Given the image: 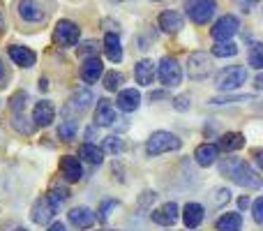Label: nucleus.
<instances>
[{"label":"nucleus","instance_id":"nucleus-22","mask_svg":"<svg viewBox=\"0 0 263 231\" xmlns=\"http://www.w3.org/2000/svg\"><path fill=\"white\" fill-rule=\"evenodd\" d=\"M104 51H106V58H109L111 63H120V60H123V46H120V37L116 35V32H106Z\"/></svg>","mask_w":263,"mask_h":231},{"label":"nucleus","instance_id":"nucleus-12","mask_svg":"<svg viewBox=\"0 0 263 231\" xmlns=\"http://www.w3.org/2000/svg\"><path fill=\"white\" fill-rule=\"evenodd\" d=\"M116 120H118V116H116V106L111 104L109 100H100V102H97L95 125L97 127H111Z\"/></svg>","mask_w":263,"mask_h":231},{"label":"nucleus","instance_id":"nucleus-2","mask_svg":"<svg viewBox=\"0 0 263 231\" xmlns=\"http://www.w3.org/2000/svg\"><path fill=\"white\" fill-rule=\"evenodd\" d=\"M180 148V139H178L176 134H171V132H153V136L148 139V144H145V150H148V155H162V153H171V150H178Z\"/></svg>","mask_w":263,"mask_h":231},{"label":"nucleus","instance_id":"nucleus-27","mask_svg":"<svg viewBox=\"0 0 263 231\" xmlns=\"http://www.w3.org/2000/svg\"><path fill=\"white\" fill-rule=\"evenodd\" d=\"M79 157H83L90 164H102V159H104V150L97 148L95 144H83L81 148H79Z\"/></svg>","mask_w":263,"mask_h":231},{"label":"nucleus","instance_id":"nucleus-38","mask_svg":"<svg viewBox=\"0 0 263 231\" xmlns=\"http://www.w3.org/2000/svg\"><path fill=\"white\" fill-rule=\"evenodd\" d=\"M111 208H116V201H104V204H102V208H100V222H106V220H109V210Z\"/></svg>","mask_w":263,"mask_h":231},{"label":"nucleus","instance_id":"nucleus-11","mask_svg":"<svg viewBox=\"0 0 263 231\" xmlns=\"http://www.w3.org/2000/svg\"><path fill=\"white\" fill-rule=\"evenodd\" d=\"M16 7H18V16L28 23H40V21H44V16H46L37 0H18Z\"/></svg>","mask_w":263,"mask_h":231},{"label":"nucleus","instance_id":"nucleus-18","mask_svg":"<svg viewBox=\"0 0 263 231\" xmlns=\"http://www.w3.org/2000/svg\"><path fill=\"white\" fill-rule=\"evenodd\" d=\"M67 218H69V222L79 229H88V227L95 224V213H92L90 208H86V206H77V208H72L67 213Z\"/></svg>","mask_w":263,"mask_h":231},{"label":"nucleus","instance_id":"nucleus-15","mask_svg":"<svg viewBox=\"0 0 263 231\" xmlns=\"http://www.w3.org/2000/svg\"><path fill=\"white\" fill-rule=\"evenodd\" d=\"M141 104V93L134 91V88H125V91L118 93V97H116V106H118L120 111H136Z\"/></svg>","mask_w":263,"mask_h":231},{"label":"nucleus","instance_id":"nucleus-14","mask_svg":"<svg viewBox=\"0 0 263 231\" xmlns=\"http://www.w3.org/2000/svg\"><path fill=\"white\" fill-rule=\"evenodd\" d=\"M60 171H63L65 181H69V183L81 181V176H83L81 159H79V157H72V155H65V157L60 159Z\"/></svg>","mask_w":263,"mask_h":231},{"label":"nucleus","instance_id":"nucleus-31","mask_svg":"<svg viewBox=\"0 0 263 231\" xmlns=\"http://www.w3.org/2000/svg\"><path fill=\"white\" fill-rule=\"evenodd\" d=\"M123 83V74L120 72H106L104 74V88L106 91H118Z\"/></svg>","mask_w":263,"mask_h":231},{"label":"nucleus","instance_id":"nucleus-34","mask_svg":"<svg viewBox=\"0 0 263 231\" xmlns=\"http://www.w3.org/2000/svg\"><path fill=\"white\" fill-rule=\"evenodd\" d=\"M104 150L106 153H120V150H123V139H120V136H106Z\"/></svg>","mask_w":263,"mask_h":231},{"label":"nucleus","instance_id":"nucleus-35","mask_svg":"<svg viewBox=\"0 0 263 231\" xmlns=\"http://www.w3.org/2000/svg\"><path fill=\"white\" fill-rule=\"evenodd\" d=\"M26 100H28L26 93H16V95L12 97V109H14V114H23V109H26Z\"/></svg>","mask_w":263,"mask_h":231},{"label":"nucleus","instance_id":"nucleus-33","mask_svg":"<svg viewBox=\"0 0 263 231\" xmlns=\"http://www.w3.org/2000/svg\"><path fill=\"white\" fill-rule=\"evenodd\" d=\"M250 65L254 69H261L263 67V46L261 44H254L250 51Z\"/></svg>","mask_w":263,"mask_h":231},{"label":"nucleus","instance_id":"nucleus-43","mask_svg":"<svg viewBox=\"0 0 263 231\" xmlns=\"http://www.w3.org/2000/svg\"><path fill=\"white\" fill-rule=\"evenodd\" d=\"M238 206H240V208H247V206H250V199H247V197H240V199H238Z\"/></svg>","mask_w":263,"mask_h":231},{"label":"nucleus","instance_id":"nucleus-7","mask_svg":"<svg viewBox=\"0 0 263 231\" xmlns=\"http://www.w3.org/2000/svg\"><path fill=\"white\" fill-rule=\"evenodd\" d=\"M238 28H240V21H238L233 14H224L222 19H217V23L213 26L210 35L217 42H231V37L238 32Z\"/></svg>","mask_w":263,"mask_h":231},{"label":"nucleus","instance_id":"nucleus-8","mask_svg":"<svg viewBox=\"0 0 263 231\" xmlns=\"http://www.w3.org/2000/svg\"><path fill=\"white\" fill-rule=\"evenodd\" d=\"M79 35H81V30H79V26L74 21L63 19V21L55 23L53 37H55V42H58L60 46H74L79 42Z\"/></svg>","mask_w":263,"mask_h":231},{"label":"nucleus","instance_id":"nucleus-5","mask_svg":"<svg viewBox=\"0 0 263 231\" xmlns=\"http://www.w3.org/2000/svg\"><path fill=\"white\" fill-rule=\"evenodd\" d=\"M185 9L192 21L203 26V23H208L210 19H213L215 9H217V3H215V0H187Z\"/></svg>","mask_w":263,"mask_h":231},{"label":"nucleus","instance_id":"nucleus-46","mask_svg":"<svg viewBox=\"0 0 263 231\" xmlns=\"http://www.w3.org/2000/svg\"><path fill=\"white\" fill-rule=\"evenodd\" d=\"M0 28H3V14H0Z\"/></svg>","mask_w":263,"mask_h":231},{"label":"nucleus","instance_id":"nucleus-3","mask_svg":"<svg viewBox=\"0 0 263 231\" xmlns=\"http://www.w3.org/2000/svg\"><path fill=\"white\" fill-rule=\"evenodd\" d=\"M245 81H247V69L240 67V65H231V67L222 69L215 77V86L219 91H238Z\"/></svg>","mask_w":263,"mask_h":231},{"label":"nucleus","instance_id":"nucleus-9","mask_svg":"<svg viewBox=\"0 0 263 231\" xmlns=\"http://www.w3.org/2000/svg\"><path fill=\"white\" fill-rule=\"evenodd\" d=\"M95 100L92 97V93L90 91H79V93H74L72 97H69V102L65 104V109H63V114L67 116V118H74V116H79V114H83V111L90 106V102Z\"/></svg>","mask_w":263,"mask_h":231},{"label":"nucleus","instance_id":"nucleus-32","mask_svg":"<svg viewBox=\"0 0 263 231\" xmlns=\"http://www.w3.org/2000/svg\"><path fill=\"white\" fill-rule=\"evenodd\" d=\"M12 125L16 127L21 134H30L32 132V125L28 122V118H26V114H14V120H12Z\"/></svg>","mask_w":263,"mask_h":231},{"label":"nucleus","instance_id":"nucleus-28","mask_svg":"<svg viewBox=\"0 0 263 231\" xmlns=\"http://www.w3.org/2000/svg\"><path fill=\"white\" fill-rule=\"evenodd\" d=\"M77 130H79L77 120H74V118H65V120L60 122V127H58V136L63 141H69V139L77 136Z\"/></svg>","mask_w":263,"mask_h":231},{"label":"nucleus","instance_id":"nucleus-19","mask_svg":"<svg viewBox=\"0 0 263 231\" xmlns=\"http://www.w3.org/2000/svg\"><path fill=\"white\" fill-rule=\"evenodd\" d=\"M134 79H136L139 86H150L153 79H155V63L153 60H148V58L139 60L136 67H134Z\"/></svg>","mask_w":263,"mask_h":231},{"label":"nucleus","instance_id":"nucleus-45","mask_svg":"<svg viewBox=\"0 0 263 231\" xmlns=\"http://www.w3.org/2000/svg\"><path fill=\"white\" fill-rule=\"evenodd\" d=\"M5 79V67H3V60H0V81Z\"/></svg>","mask_w":263,"mask_h":231},{"label":"nucleus","instance_id":"nucleus-6","mask_svg":"<svg viewBox=\"0 0 263 231\" xmlns=\"http://www.w3.org/2000/svg\"><path fill=\"white\" fill-rule=\"evenodd\" d=\"M157 74H159V81H162L166 88L180 86V79H182L180 65H178V60L171 58V56H164V58L159 60V72Z\"/></svg>","mask_w":263,"mask_h":231},{"label":"nucleus","instance_id":"nucleus-41","mask_svg":"<svg viewBox=\"0 0 263 231\" xmlns=\"http://www.w3.org/2000/svg\"><path fill=\"white\" fill-rule=\"evenodd\" d=\"M256 3H259V0H238V5H240V7L245 9V12H247V9H250V7H254Z\"/></svg>","mask_w":263,"mask_h":231},{"label":"nucleus","instance_id":"nucleus-44","mask_svg":"<svg viewBox=\"0 0 263 231\" xmlns=\"http://www.w3.org/2000/svg\"><path fill=\"white\" fill-rule=\"evenodd\" d=\"M254 86H256V88H261V86H263V77H261V74L256 77V83H254Z\"/></svg>","mask_w":263,"mask_h":231},{"label":"nucleus","instance_id":"nucleus-30","mask_svg":"<svg viewBox=\"0 0 263 231\" xmlns=\"http://www.w3.org/2000/svg\"><path fill=\"white\" fill-rule=\"evenodd\" d=\"M254 95H224V97H213L210 104H233V102H252Z\"/></svg>","mask_w":263,"mask_h":231},{"label":"nucleus","instance_id":"nucleus-20","mask_svg":"<svg viewBox=\"0 0 263 231\" xmlns=\"http://www.w3.org/2000/svg\"><path fill=\"white\" fill-rule=\"evenodd\" d=\"M217 155H219V148L215 144H201L199 148L194 150V159L199 167H210V164L217 162Z\"/></svg>","mask_w":263,"mask_h":231},{"label":"nucleus","instance_id":"nucleus-37","mask_svg":"<svg viewBox=\"0 0 263 231\" xmlns=\"http://www.w3.org/2000/svg\"><path fill=\"white\" fill-rule=\"evenodd\" d=\"M173 106H176L178 111H187V109H190V97H187V95H178L176 100H173Z\"/></svg>","mask_w":263,"mask_h":231},{"label":"nucleus","instance_id":"nucleus-23","mask_svg":"<svg viewBox=\"0 0 263 231\" xmlns=\"http://www.w3.org/2000/svg\"><path fill=\"white\" fill-rule=\"evenodd\" d=\"M182 16L178 12H173V9H166V12L159 14V28H162L164 32H178L182 28Z\"/></svg>","mask_w":263,"mask_h":231},{"label":"nucleus","instance_id":"nucleus-48","mask_svg":"<svg viewBox=\"0 0 263 231\" xmlns=\"http://www.w3.org/2000/svg\"><path fill=\"white\" fill-rule=\"evenodd\" d=\"M16 231H26V229H16Z\"/></svg>","mask_w":263,"mask_h":231},{"label":"nucleus","instance_id":"nucleus-25","mask_svg":"<svg viewBox=\"0 0 263 231\" xmlns=\"http://www.w3.org/2000/svg\"><path fill=\"white\" fill-rule=\"evenodd\" d=\"M245 146V136L238 134V132H227L224 136H219V146L217 148L227 150V153H231V150H238Z\"/></svg>","mask_w":263,"mask_h":231},{"label":"nucleus","instance_id":"nucleus-47","mask_svg":"<svg viewBox=\"0 0 263 231\" xmlns=\"http://www.w3.org/2000/svg\"><path fill=\"white\" fill-rule=\"evenodd\" d=\"M111 3H125V0H111Z\"/></svg>","mask_w":263,"mask_h":231},{"label":"nucleus","instance_id":"nucleus-4","mask_svg":"<svg viewBox=\"0 0 263 231\" xmlns=\"http://www.w3.org/2000/svg\"><path fill=\"white\" fill-rule=\"evenodd\" d=\"M210 72H213V58L205 51H194V54L187 56V77L190 79L201 81Z\"/></svg>","mask_w":263,"mask_h":231},{"label":"nucleus","instance_id":"nucleus-16","mask_svg":"<svg viewBox=\"0 0 263 231\" xmlns=\"http://www.w3.org/2000/svg\"><path fill=\"white\" fill-rule=\"evenodd\" d=\"M55 118V109L53 104H51L49 100H42L35 104V111H32V120H35V125L40 127H49L51 122H53Z\"/></svg>","mask_w":263,"mask_h":231},{"label":"nucleus","instance_id":"nucleus-1","mask_svg":"<svg viewBox=\"0 0 263 231\" xmlns=\"http://www.w3.org/2000/svg\"><path fill=\"white\" fill-rule=\"evenodd\" d=\"M222 173L229 176L236 185L240 187H261V178L245 159H238V157H227L222 162Z\"/></svg>","mask_w":263,"mask_h":231},{"label":"nucleus","instance_id":"nucleus-40","mask_svg":"<svg viewBox=\"0 0 263 231\" xmlns=\"http://www.w3.org/2000/svg\"><path fill=\"white\" fill-rule=\"evenodd\" d=\"M215 194H217V197H215V204H217V206H222L224 201L231 199V192H229V190H217Z\"/></svg>","mask_w":263,"mask_h":231},{"label":"nucleus","instance_id":"nucleus-24","mask_svg":"<svg viewBox=\"0 0 263 231\" xmlns=\"http://www.w3.org/2000/svg\"><path fill=\"white\" fill-rule=\"evenodd\" d=\"M182 220H185V224L190 229L199 227L201 222H203V206L199 204H187L185 210H182Z\"/></svg>","mask_w":263,"mask_h":231},{"label":"nucleus","instance_id":"nucleus-39","mask_svg":"<svg viewBox=\"0 0 263 231\" xmlns=\"http://www.w3.org/2000/svg\"><path fill=\"white\" fill-rule=\"evenodd\" d=\"M79 54L81 56H97V46H95V42H86V44L81 46V49H79Z\"/></svg>","mask_w":263,"mask_h":231},{"label":"nucleus","instance_id":"nucleus-10","mask_svg":"<svg viewBox=\"0 0 263 231\" xmlns=\"http://www.w3.org/2000/svg\"><path fill=\"white\" fill-rule=\"evenodd\" d=\"M55 210L58 208H55L46 197H40V199L35 201V206H32V210H30V218H32L35 224H49L51 218L55 215Z\"/></svg>","mask_w":263,"mask_h":231},{"label":"nucleus","instance_id":"nucleus-21","mask_svg":"<svg viewBox=\"0 0 263 231\" xmlns=\"http://www.w3.org/2000/svg\"><path fill=\"white\" fill-rule=\"evenodd\" d=\"M9 58H12L16 65H21V67H32L35 60H37V56H35V51H30L28 46L12 44L9 46Z\"/></svg>","mask_w":263,"mask_h":231},{"label":"nucleus","instance_id":"nucleus-42","mask_svg":"<svg viewBox=\"0 0 263 231\" xmlns=\"http://www.w3.org/2000/svg\"><path fill=\"white\" fill-rule=\"evenodd\" d=\"M49 231H67L65 229V224L63 222H55V224H51V229Z\"/></svg>","mask_w":263,"mask_h":231},{"label":"nucleus","instance_id":"nucleus-13","mask_svg":"<svg viewBox=\"0 0 263 231\" xmlns=\"http://www.w3.org/2000/svg\"><path fill=\"white\" fill-rule=\"evenodd\" d=\"M153 222L162 224V227H171V224L178 222V204H173V201H168V204L159 206L157 210H153Z\"/></svg>","mask_w":263,"mask_h":231},{"label":"nucleus","instance_id":"nucleus-29","mask_svg":"<svg viewBox=\"0 0 263 231\" xmlns=\"http://www.w3.org/2000/svg\"><path fill=\"white\" fill-rule=\"evenodd\" d=\"M236 54H238V46L233 42H219V44L213 46V56H217V58H233Z\"/></svg>","mask_w":263,"mask_h":231},{"label":"nucleus","instance_id":"nucleus-17","mask_svg":"<svg viewBox=\"0 0 263 231\" xmlns=\"http://www.w3.org/2000/svg\"><path fill=\"white\" fill-rule=\"evenodd\" d=\"M104 74V65H102V60L97 58V56H92V58H86V63L81 65V79L86 83H97V79Z\"/></svg>","mask_w":263,"mask_h":231},{"label":"nucleus","instance_id":"nucleus-26","mask_svg":"<svg viewBox=\"0 0 263 231\" xmlns=\"http://www.w3.org/2000/svg\"><path fill=\"white\" fill-rule=\"evenodd\" d=\"M217 231H240L242 229V218L238 213H224L217 220Z\"/></svg>","mask_w":263,"mask_h":231},{"label":"nucleus","instance_id":"nucleus-36","mask_svg":"<svg viewBox=\"0 0 263 231\" xmlns=\"http://www.w3.org/2000/svg\"><path fill=\"white\" fill-rule=\"evenodd\" d=\"M252 215H254V222H263V199H254V206H252Z\"/></svg>","mask_w":263,"mask_h":231}]
</instances>
